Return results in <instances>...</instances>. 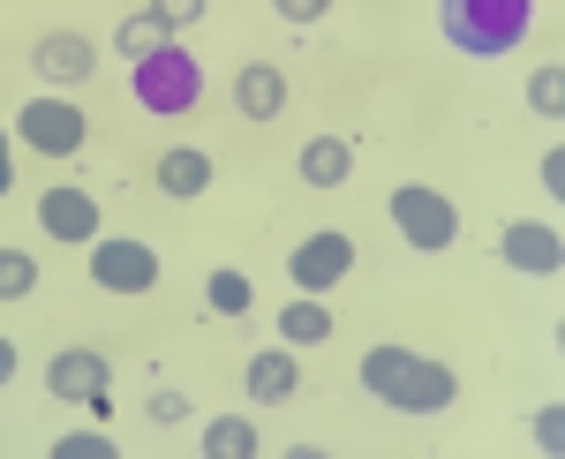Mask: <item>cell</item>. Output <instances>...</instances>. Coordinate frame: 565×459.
I'll return each instance as SVG.
<instances>
[{
    "instance_id": "cell-8",
    "label": "cell",
    "mask_w": 565,
    "mask_h": 459,
    "mask_svg": "<svg viewBox=\"0 0 565 459\" xmlns=\"http://www.w3.org/2000/svg\"><path fill=\"white\" fill-rule=\"evenodd\" d=\"M45 392H53L61 407H90V399L114 392V362H106L98 346H61V354L45 362Z\"/></svg>"
},
{
    "instance_id": "cell-13",
    "label": "cell",
    "mask_w": 565,
    "mask_h": 459,
    "mask_svg": "<svg viewBox=\"0 0 565 459\" xmlns=\"http://www.w3.org/2000/svg\"><path fill=\"white\" fill-rule=\"evenodd\" d=\"M234 114L242 121H279L287 114V68L279 61H242L234 68Z\"/></svg>"
},
{
    "instance_id": "cell-4",
    "label": "cell",
    "mask_w": 565,
    "mask_h": 459,
    "mask_svg": "<svg viewBox=\"0 0 565 459\" xmlns=\"http://www.w3.org/2000/svg\"><path fill=\"white\" fill-rule=\"evenodd\" d=\"M385 211H392V226H399V242L423 256H445L460 242V211H452V196H437L430 181H399L385 196Z\"/></svg>"
},
{
    "instance_id": "cell-19",
    "label": "cell",
    "mask_w": 565,
    "mask_h": 459,
    "mask_svg": "<svg viewBox=\"0 0 565 459\" xmlns=\"http://www.w3.org/2000/svg\"><path fill=\"white\" fill-rule=\"evenodd\" d=\"M264 437H257V421H242V415H218V421H204V452L212 459H249Z\"/></svg>"
},
{
    "instance_id": "cell-26",
    "label": "cell",
    "mask_w": 565,
    "mask_h": 459,
    "mask_svg": "<svg viewBox=\"0 0 565 459\" xmlns=\"http://www.w3.org/2000/svg\"><path fill=\"white\" fill-rule=\"evenodd\" d=\"M143 407H151V421H167V429H174V421H189V399H181V392H151Z\"/></svg>"
},
{
    "instance_id": "cell-15",
    "label": "cell",
    "mask_w": 565,
    "mask_h": 459,
    "mask_svg": "<svg viewBox=\"0 0 565 459\" xmlns=\"http://www.w3.org/2000/svg\"><path fill=\"white\" fill-rule=\"evenodd\" d=\"M295 173H302L309 189H348L354 181V143L348 136H309L302 159H295Z\"/></svg>"
},
{
    "instance_id": "cell-20",
    "label": "cell",
    "mask_w": 565,
    "mask_h": 459,
    "mask_svg": "<svg viewBox=\"0 0 565 459\" xmlns=\"http://www.w3.org/2000/svg\"><path fill=\"white\" fill-rule=\"evenodd\" d=\"M527 106H535L543 121H558V114H565V61H543V68L527 76Z\"/></svg>"
},
{
    "instance_id": "cell-5",
    "label": "cell",
    "mask_w": 565,
    "mask_h": 459,
    "mask_svg": "<svg viewBox=\"0 0 565 459\" xmlns=\"http://www.w3.org/2000/svg\"><path fill=\"white\" fill-rule=\"evenodd\" d=\"M15 143H31L45 159H76L90 143V114L76 98H61V90H39V98L15 106Z\"/></svg>"
},
{
    "instance_id": "cell-17",
    "label": "cell",
    "mask_w": 565,
    "mask_h": 459,
    "mask_svg": "<svg viewBox=\"0 0 565 459\" xmlns=\"http://www.w3.org/2000/svg\"><path fill=\"white\" fill-rule=\"evenodd\" d=\"M249 301H257L249 271H234V264L204 271V309H212V317H249Z\"/></svg>"
},
{
    "instance_id": "cell-29",
    "label": "cell",
    "mask_w": 565,
    "mask_h": 459,
    "mask_svg": "<svg viewBox=\"0 0 565 459\" xmlns=\"http://www.w3.org/2000/svg\"><path fill=\"white\" fill-rule=\"evenodd\" d=\"M8 384H15V339L0 332V392H8Z\"/></svg>"
},
{
    "instance_id": "cell-3",
    "label": "cell",
    "mask_w": 565,
    "mask_h": 459,
    "mask_svg": "<svg viewBox=\"0 0 565 459\" xmlns=\"http://www.w3.org/2000/svg\"><path fill=\"white\" fill-rule=\"evenodd\" d=\"M129 98L143 106V114H159V121H181V114L204 106V61H196L181 39H167L159 53L129 61Z\"/></svg>"
},
{
    "instance_id": "cell-16",
    "label": "cell",
    "mask_w": 565,
    "mask_h": 459,
    "mask_svg": "<svg viewBox=\"0 0 565 459\" xmlns=\"http://www.w3.org/2000/svg\"><path fill=\"white\" fill-rule=\"evenodd\" d=\"M167 39H174V23H167L159 8H136V15H121V31H114L121 61H143V53H159Z\"/></svg>"
},
{
    "instance_id": "cell-18",
    "label": "cell",
    "mask_w": 565,
    "mask_h": 459,
    "mask_svg": "<svg viewBox=\"0 0 565 459\" xmlns=\"http://www.w3.org/2000/svg\"><path fill=\"white\" fill-rule=\"evenodd\" d=\"M279 339H287V346H317V339H332V309H324L317 293L287 301V309H279Z\"/></svg>"
},
{
    "instance_id": "cell-14",
    "label": "cell",
    "mask_w": 565,
    "mask_h": 459,
    "mask_svg": "<svg viewBox=\"0 0 565 459\" xmlns=\"http://www.w3.org/2000/svg\"><path fill=\"white\" fill-rule=\"evenodd\" d=\"M212 189V151H196V143H174V151H159V196H174V204H196Z\"/></svg>"
},
{
    "instance_id": "cell-1",
    "label": "cell",
    "mask_w": 565,
    "mask_h": 459,
    "mask_svg": "<svg viewBox=\"0 0 565 459\" xmlns=\"http://www.w3.org/2000/svg\"><path fill=\"white\" fill-rule=\"evenodd\" d=\"M354 376H362V392H370L377 407H392V415H445V407L460 399L452 362H437V354H423V346H399V339L362 346Z\"/></svg>"
},
{
    "instance_id": "cell-2",
    "label": "cell",
    "mask_w": 565,
    "mask_h": 459,
    "mask_svg": "<svg viewBox=\"0 0 565 459\" xmlns=\"http://www.w3.org/2000/svg\"><path fill=\"white\" fill-rule=\"evenodd\" d=\"M437 31L468 61H505L535 31V0H437Z\"/></svg>"
},
{
    "instance_id": "cell-27",
    "label": "cell",
    "mask_w": 565,
    "mask_h": 459,
    "mask_svg": "<svg viewBox=\"0 0 565 459\" xmlns=\"http://www.w3.org/2000/svg\"><path fill=\"white\" fill-rule=\"evenodd\" d=\"M543 189H551V196H565V143H551V151H543Z\"/></svg>"
},
{
    "instance_id": "cell-23",
    "label": "cell",
    "mask_w": 565,
    "mask_h": 459,
    "mask_svg": "<svg viewBox=\"0 0 565 459\" xmlns=\"http://www.w3.org/2000/svg\"><path fill=\"white\" fill-rule=\"evenodd\" d=\"M535 445H543V452H565V407H558V399L535 415Z\"/></svg>"
},
{
    "instance_id": "cell-12",
    "label": "cell",
    "mask_w": 565,
    "mask_h": 459,
    "mask_svg": "<svg viewBox=\"0 0 565 459\" xmlns=\"http://www.w3.org/2000/svg\"><path fill=\"white\" fill-rule=\"evenodd\" d=\"M242 392H249L257 407H287V399L302 392V362H295V346H257V354L242 362Z\"/></svg>"
},
{
    "instance_id": "cell-24",
    "label": "cell",
    "mask_w": 565,
    "mask_h": 459,
    "mask_svg": "<svg viewBox=\"0 0 565 459\" xmlns=\"http://www.w3.org/2000/svg\"><path fill=\"white\" fill-rule=\"evenodd\" d=\"M279 8V23H324L332 15V0H271Z\"/></svg>"
},
{
    "instance_id": "cell-7",
    "label": "cell",
    "mask_w": 565,
    "mask_h": 459,
    "mask_svg": "<svg viewBox=\"0 0 565 459\" xmlns=\"http://www.w3.org/2000/svg\"><path fill=\"white\" fill-rule=\"evenodd\" d=\"M90 287H106V293H151L159 287V249L151 242H136V234H98L90 242Z\"/></svg>"
},
{
    "instance_id": "cell-6",
    "label": "cell",
    "mask_w": 565,
    "mask_h": 459,
    "mask_svg": "<svg viewBox=\"0 0 565 459\" xmlns=\"http://www.w3.org/2000/svg\"><path fill=\"white\" fill-rule=\"evenodd\" d=\"M348 271H354V234H340V226H317V234H302V242L287 249L295 293H332Z\"/></svg>"
},
{
    "instance_id": "cell-22",
    "label": "cell",
    "mask_w": 565,
    "mask_h": 459,
    "mask_svg": "<svg viewBox=\"0 0 565 459\" xmlns=\"http://www.w3.org/2000/svg\"><path fill=\"white\" fill-rule=\"evenodd\" d=\"M114 452H121V445H114L106 429H68V437L53 445V459H114Z\"/></svg>"
},
{
    "instance_id": "cell-10",
    "label": "cell",
    "mask_w": 565,
    "mask_h": 459,
    "mask_svg": "<svg viewBox=\"0 0 565 459\" xmlns=\"http://www.w3.org/2000/svg\"><path fill=\"white\" fill-rule=\"evenodd\" d=\"M39 226L53 242H68V249H90V242H98V196L76 189V181H53L39 196Z\"/></svg>"
},
{
    "instance_id": "cell-21",
    "label": "cell",
    "mask_w": 565,
    "mask_h": 459,
    "mask_svg": "<svg viewBox=\"0 0 565 459\" xmlns=\"http://www.w3.org/2000/svg\"><path fill=\"white\" fill-rule=\"evenodd\" d=\"M31 287H39V256L0 249V301H31Z\"/></svg>"
},
{
    "instance_id": "cell-28",
    "label": "cell",
    "mask_w": 565,
    "mask_h": 459,
    "mask_svg": "<svg viewBox=\"0 0 565 459\" xmlns=\"http://www.w3.org/2000/svg\"><path fill=\"white\" fill-rule=\"evenodd\" d=\"M15 189V143H8V128H0V196Z\"/></svg>"
},
{
    "instance_id": "cell-9",
    "label": "cell",
    "mask_w": 565,
    "mask_h": 459,
    "mask_svg": "<svg viewBox=\"0 0 565 459\" xmlns=\"http://www.w3.org/2000/svg\"><path fill=\"white\" fill-rule=\"evenodd\" d=\"M498 256H505L513 271H527V279H558V271H565V234H558V226H543V218H505Z\"/></svg>"
},
{
    "instance_id": "cell-11",
    "label": "cell",
    "mask_w": 565,
    "mask_h": 459,
    "mask_svg": "<svg viewBox=\"0 0 565 459\" xmlns=\"http://www.w3.org/2000/svg\"><path fill=\"white\" fill-rule=\"evenodd\" d=\"M31 68H39L45 90H76V84H90V68H98V45H90L84 31H45V39L31 45Z\"/></svg>"
},
{
    "instance_id": "cell-25",
    "label": "cell",
    "mask_w": 565,
    "mask_h": 459,
    "mask_svg": "<svg viewBox=\"0 0 565 459\" xmlns=\"http://www.w3.org/2000/svg\"><path fill=\"white\" fill-rule=\"evenodd\" d=\"M151 8H159L174 31H189V23H204V8H212V0H151Z\"/></svg>"
}]
</instances>
